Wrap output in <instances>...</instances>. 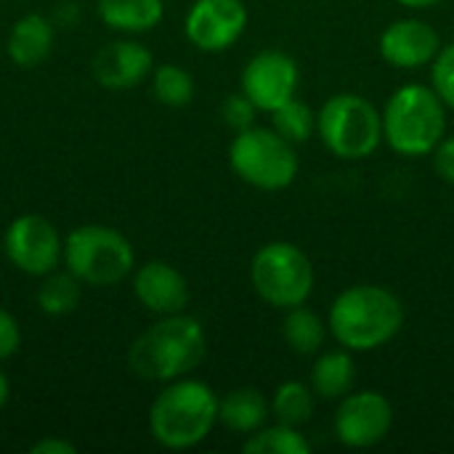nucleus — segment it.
Masks as SVG:
<instances>
[{"instance_id": "f257e3e1", "label": "nucleus", "mask_w": 454, "mask_h": 454, "mask_svg": "<svg viewBox=\"0 0 454 454\" xmlns=\"http://www.w3.org/2000/svg\"><path fill=\"white\" fill-rule=\"evenodd\" d=\"M330 335L351 354L378 351L404 327L402 301L380 285L346 287L330 306Z\"/></svg>"}, {"instance_id": "f03ea898", "label": "nucleus", "mask_w": 454, "mask_h": 454, "mask_svg": "<svg viewBox=\"0 0 454 454\" xmlns=\"http://www.w3.org/2000/svg\"><path fill=\"white\" fill-rule=\"evenodd\" d=\"M207 351V335L200 319L189 314L160 317L146 333H141L130 351L128 367L152 383H170L197 370Z\"/></svg>"}, {"instance_id": "7ed1b4c3", "label": "nucleus", "mask_w": 454, "mask_h": 454, "mask_svg": "<svg viewBox=\"0 0 454 454\" xmlns=\"http://www.w3.org/2000/svg\"><path fill=\"white\" fill-rule=\"evenodd\" d=\"M218 423L215 391L192 378L170 380L149 407V434L165 450H192L202 444Z\"/></svg>"}, {"instance_id": "20e7f679", "label": "nucleus", "mask_w": 454, "mask_h": 454, "mask_svg": "<svg viewBox=\"0 0 454 454\" xmlns=\"http://www.w3.org/2000/svg\"><path fill=\"white\" fill-rule=\"evenodd\" d=\"M380 114L383 141L402 157H428L447 136V104L423 82L396 88Z\"/></svg>"}, {"instance_id": "39448f33", "label": "nucleus", "mask_w": 454, "mask_h": 454, "mask_svg": "<svg viewBox=\"0 0 454 454\" xmlns=\"http://www.w3.org/2000/svg\"><path fill=\"white\" fill-rule=\"evenodd\" d=\"M317 136L340 160H367L383 144V114L359 93H335L317 112Z\"/></svg>"}, {"instance_id": "423d86ee", "label": "nucleus", "mask_w": 454, "mask_h": 454, "mask_svg": "<svg viewBox=\"0 0 454 454\" xmlns=\"http://www.w3.org/2000/svg\"><path fill=\"white\" fill-rule=\"evenodd\" d=\"M229 165L247 186L261 192L287 189L301 170L295 144L282 138L274 128L250 125L237 130L229 146Z\"/></svg>"}, {"instance_id": "0eeeda50", "label": "nucleus", "mask_w": 454, "mask_h": 454, "mask_svg": "<svg viewBox=\"0 0 454 454\" xmlns=\"http://www.w3.org/2000/svg\"><path fill=\"white\" fill-rule=\"evenodd\" d=\"M64 263L82 285L114 287L133 271L136 253L117 229L85 223L67 234Z\"/></svg>"}, {"instance_id": "6e6552de", "label": "nucleus", "mask_w": 454, "mask_h": 454, "mask_svg": "<svg viewBox=\"0 0 454 454\" xmlns=\"http://www.w3.org/2000/svg\"><path fill=\"white\" fill-rule=\"evenodd\" d=\"M250 282L255 295L274 309L303 306L314 293L311 258L293 242H269L250 261Z\"/></svg>"}, {"instance_id": "1a4fd4ad", "label": "nucleus", "mask_w": 454, "mask_h": 454, "mask_svg": "<svg viewBox=\"0 0 454 454\" xmlns=\"http://www.w3.org/2000/svg\"><path fill=\"white\" fill-rule=\"evenodd\" d=\"M5 258L29 277H45L59 269L64 258V239L59 229L37 213L16 215L3 237Z\"/></svg>"}, {"instance_id": "9d476101", "label": "nucleus", "mask_w": 454, "mask_h": 454, "mask_svg": "<svg viewBox=\"0 0 454 454\" xmlns=\"http://www.w3.org/2000/svg\"><path fill=\"white\" fill-rule=\"evenodd\" d=\"M394 428V407L380 391H351L340 399L335 410V436L343 447L367 450L380 442Z\"/></svg>"}, {"instance_id": "9b49d317", "label": "nucleus", "mask_w": 454, "mask_h": 454, "mask_svg": "<svg viewBox=\"0 0 454 454\" xmlns=\"http://www.w3.org/2000/svg\"><path fill=\"white\" fill-rule=\"evenodd\" d=\"M301 82V69L295 59L285 51L269 48L255 53L239 77L242 93L258 106V112H274L290 98H295Z\"/></svg>"}, {"instance_id": "f8f14e48", "label": "nucleus", "mask_w": 454, "mask_h": 454, "mask_svg": "<svg viewBox=\"0 0 454 454\" xmlns=\"http://www.w3.org/2000/svg\"><path fill=\"white\" fill-rule=\"evenodd\" d=\"M186 37L205 53L231 48L247 29V8L242 0H194L186 21Z\"/></svg>"}, {"instance_id": "ddd939ff", "label": "nucleus", "mask_w": 454, "mask_h": 454, "mask_svg": "<svg viewBox=\"0 0 454 454\" xmlns=\"http://www.w3.org/2000/svg\"><path fill=\"white\" fill-rule=\"evenodd\" d=\"M378 48H380V56L391 67L420 69V67H428L439 56L442 37L423 19H399L383 29Z\"/></svg>"}, {"instance_id": "4468645a", "label": "nucleus", "mask_w": 454, "mask_h": 454, "mask_svg": "<svg viewBox=\"0 0 454 454\" xmlns=\"http://www.w3.org/2000/svg\"><path fill=\"white\" fill-rule=\"evenodd\" d=\"M133 295L146 311L157 317L186 311L192 298L186 277L165 261H149L138 266V271L133 274Z\"/></svg>"}, {"instance_id": "2eb2a0df", "label": "nucleus", "mask_w": 454, "mask_h": 454, "mask_svg": "<svg viewBox=\"0 0 454 454\" xmlns=\"http://www.w3.org/2000/svg\"><path fill=\"white\" fill-rule=\"evenodd\" d=\"M154 69L152 53L136 40H114L93 56V77L106 90H128L144 82Z\"/></svg>"}, {"instance_id": "dca6fc26", "label": "nucleus", "mask_w": 454, "mask_h": 454, "mask_svg": "<svg viewBox=\"0 0 454 454\" xmlns=\"http://www.w3.org/2000/svg\"><path fill=\"white\" fill-rule=\"evenodd\" d=\"M53 37H56V27L51 24V19L40 13H27L8 32V43H5L8 59L16 67L32 69L51 56Z\"/></svg>"}, {"instance_id": "f3484780", "label": "nucleus", "mask_w": 454, "mask_h": 454, "mask_svg": "<svg viewBox=\"0 0 454 454\" xmlns=\"http://www.w3.org/2000/svg\"><path fill=\"white\" fill-rule=\"evenodd\" d=\"M271 415V402L253 386L234 388L223 399H218V423L231 434L250 436L266 426Z\"/></svg>"}, {"instance_id": "a211bd4d", "label": "nucleus", "mask_w": 454, "mask_h": 454, "mask_svg": "<svg viewBox=\"0 0 454 454\" xmlns=\"http://www.w3.org/2000/svg\"><path fill=\"white\" fill-rule=\"evenodd\" d=\"M354 383H356V364H354L351 351L340 348V351L317 354L309 386L314 388L319 399H327V402L343 399L346 394L354 391Z\"/></svg>"}, {"instance_id": "6ab92c4d", "label": "nucleus", "mask_w": 454, "mask_h": 454, "mask_svg": "<svg viewBox=\"0 0 454 454\" xmlns=\"http://www.w3.org/2000/svg\"><path fill=\"white\" fill-rule=\"evenodd\" d=\"M96 13L109 29L141 35L162 21L165 3L162 0H96Z\"/></svg>"}, {"instance_id": "aec40b11", "label": "nucleus", "mask_w": 454, "mask_h": 454, "mask_svg": "<svg viewBox=\"0 0 454 454\" xmlns=\"http://www.w3.org/2000/svg\"><path fill=\"white\" fill-rule=\"evenodd\" d=\"M327 330L330 327L325 325V319L317 311H311L306 303L287 309L282 319V338L290 346V351L298 356H317L325 348Z\"/></svg>"}, {"instance_id": "412c9836", "label": "nucleus", "mask_w": 454, "mask_h": 454, "mask_svg": "<svg viewBox=\"0 0 454 454\" xmlns=\"http://www.w3.org/2000/svg\"><path fill=\"white\" fill-rule=\"evenodd\" d=\"M82 298V282L67 269V271H48L37 287V309L48 317H67L80 306Z\"/></svg>"}, {"instance_id": "4be33fe9", "label": "nucleus", "mask_w": 454, "mask_h": 454, "mask_svg": "<svg viewBox=\"0 0 454 454\" xmlns=\"http://www.w3.org/2000/svg\"><path fill=\"white\" fill-rule=\"evenodd\" d=\"M314 407H317V394L311 386L301 383V380H285L282 386H277L274 399H271V415L277 423L301 428L314 418Z\"/></svg>"}, {"instance_id": "5701e85b", "label": "nucleus", "mask_w": 454, "mask_h": 454, "mask_svg": "<svg viewBox=\"0 0 454 454\" xmlns=\"http://www.w3.org/2000/svg\"><path fill=\"white\" fill-rule=\"evenodd\" d=\"M242 450L247 454H309L311 444L301 434V428L274 423V426H263L255 434H250L247 442L242 444Z\"/></svg>"}, {"instance_id": "b1692460", "label": "nucleus", "mask_w": 454, "mask_h": 454, "mask_svg": "<svg viewBox=\"0 0 454 454\" xmlns=\"http://www.w3.org/2000/svg\"><path fill=\"white\" fill-rule=\"evenodd\" d=\"M271 128L282 138H287L290 144L298 146L317 133V112L309 104L290 98L287 104H282L279 109L271 112Z\"/></svg>"}, {"instance_id": "393cba45", "label": "nucleus", "mask_w": 454, "mask_h": 454, "mask_svg": "<svg viewBox=\"0 0 454 454\" xmlns=\"http://www.w3.org/2000/svg\"><path fill=\"white\" fill-rule=\"evenodd\" d=\"M152 90L165 106H186L194 98V77L178 64H160L152 69Z\"/></svg>"}, {"instance_id": "a878e982", "label": "nucleus", "mask_w": 454, "mask_h": 454, "mask_svg": "<svg viewBox=\"0 0 454 454\" xmlns=\"http://www.w3.org/2000/svg\"><path fill=\"white\" fill-rule=\"evenodd\" d=\"M431 88L439 93L447 109H454V43L442 45L439 56L431 61Z\"/></svg>"}, {"instance_id": "bb28decb", "label": "nucleus", "mask_w": 454, "mask_h": 454, "mask_svg": "<svg viewBox=\"0 0 454 454\" xmlns=\"http://www.w3.org/2000/svg\"><path fill=\"white\" fill-rule=\"evenodd\" d=\"M255 112L258 106L245 96V93H234L223 101L221 106V114H223V122L234 130H245L250 125H255Z\"/></svg>"}, {"instance_id": "cd10ccee", "label": "nucleus", "mask_w": 454, "mask_h": 454, "mask_svg": "<svg viewBox=\"0 0 454 454\" xmlns=\"http://www.w3.org/2000/svg\"><path fill=\"white\" fill-rule=\"evenodd\" d=\"M21 346V327L16 317L5 309H0V362L11 359Z\"/></svg>"}, {"instance_id": "c85d7f7f", "label": "nucleus", "mask_w": 454, "mask_h": 454, "mask_svg": "<svg viewBox=\"0 0 454 454\" xmlns=\"http://www.w3.org/2000/svg\"><path fill=\"white\" fill-rule=\"evenodd\" d=\"M434 168L442 181L454 186V136H444L442 144L434 149Z\"/></svg>"}, {"instance_id": "c756f323", "label": "nucleus", "mask_w": 454, "mask_h": 454, "mask_svg": "<svg viewBox=\"0 0 454 454\" xmlns=\"http://www.w3.org/2000/svg\"><path fill=\"white\" fill-rule=\"evenodd\" d=\"M29 452L32 454H74L77 452V447H74V444H69V442H64V439H59V436H45V439L35 442V444L29 447Z\"/></svg>"}, {"instance_id": "7c9ffc66", "label": "nucleus", "mask_w": 454, "mask_h": 454, "mask_svg": "<svg viewBox=\"0 0 454 454\" xmlns=\"http://www.w3.org/2000/svg\"><path fill=\"white\" fill-rule=\"evenodd\" d=\"M8 399H11V383H8V378L0 372V412L5 410Z\"/></svg>"}, {"instance_id": "2f4dec72", "label": "nucleus", "mask_w": 454, "mask_h": 454, "mask_svg": "<svg viewBox=\"0 0 454 454\" xmlns=\"http://www.w3.org/2000/svg\"><path fill=\"white\" fill-rule=\"evenodd\" d=\"M399 5H404V8H434V5H439L442 0H396Z\"/></svg>"}]
</instances>
